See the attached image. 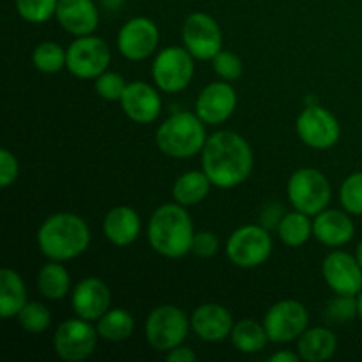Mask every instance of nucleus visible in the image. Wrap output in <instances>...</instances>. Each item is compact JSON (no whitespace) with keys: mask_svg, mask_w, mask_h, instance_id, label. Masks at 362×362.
Instances as JSON below:
<instances>
[{"mask_svg":"<svg viewBox=\"0 0 362 362\" xmlns=\"http://www.w3.org/2000/svg\"><path fill=\"white\" fill-rule=\"evenodd\" d=\"M202 166L212 186L232 189L253 172V151L246 138L235 131H218L205 141Z\"/></svg>","mask_w":362,"mask_h":362,"instance_id":"1","label":"nucleus"},{"mask_svg":"<svg viewBox=\"0 0 362 362\" xmlns=\"http://www.w3.org/2000/svg\"><path fill=\"white\" fill-rule=\"evenodd\" d=\"M194 233L191 216L177 202L158 207L148 219V244L161 257L182 258L191 253Z\"/></svg>","mask_w":362,"mask_h":362,"instance_id":"2","label":"nucleus"},{"mask_svg":"<svg viewBox=\"0 0 362 362\" xmlns=\"http://www.w3.org/2000/svg\"><path fill=\"white\" fill-rule=\"evenodd\" d=\"M88 244L90 228L83 218L69 212L49 216L37 230V246L48 260H73L87 251Z\"/></svg>","mask_w":362,"mask_h":362,"instance_id":"3","label":"nucleus"},{"mask_svg":"<svg viewBox=\"0 0 362 362\" xmlns=\"http://www.w3.org/2000/svg\"><path fill=\"white\" fill-rule=\"evenodd\" d=\"M204 120L191 112H177L158 127L156 145L165 156L187 159L204 151L207 141Z\"/></svg>","mask_w":362,"mask_h":362,"instance_id":"4","label":"nucleus"},{"mask_svg":"<svg viewBox=\"0 0 362 362\" xmlns=\"http://www.w3.org/2000/svg\"><path fill=\"white\" fill-rule=\"evenodd\" d=\"M191 327V318L180 308L163 304L151 311L145 322V338L156 352H170L182 345Z\"/></svg>","mask_w":362,"mask_h":362,"instance_id":"5","label":"nucleus"},{"mask_svg":"<svg viewBox=\"0 0 362 362\" xmlns=\"http://www.w3.org/2000/svg\"><path fill=\"white\" fill-rule=\"evenodd\" d=\"M286 193L292 207L308 216H317L325 211L332 197L327 177L315 168H299L293 172Z\"/></svg>","mask_w":362,"mask_h":362,"instance_id":"6","label":"nucleus"},{"mask_svg":"<svg viewBox=\"0 0 362 362\" xmlns=\"http://www.w3.org/2000/svg\"><path fill=\"white\" fill-rule=\"evenodd\" d=\"M272 253L271 233L262 225H244L226 240L230 262L240 269H253L265 264Z\"/></svg>","mask_w":362,"mask_h":362,"instance_id":"7","label":"nucleus"},{"mask_svg":"<svg viewBox=\"0 0 362 362\" xmlns=\"http://www.w3.org/2000/svg\"><path fill=\"white\" fill-rule=\"evenodd\" d=\"M194 57L180 46H170L156 55L152 64V78L156 87L166 94L184 90L194 74Z\"/></svg>","mask_w":362,"mask_h":362,"instance_id":"8","label":"nucleus"},{"mask_svg":"<svg viewBox=\"0 0 362 362\" xmlns=\"http://www.w3.org/2000/svg\"><path fill=\"white\" fill-rule=\"evenodd\" d=\"M112 60V52L106 41L95 35L76 37L67 48V71L81 80H95L105 73Z\"/></svg>","mask_w":362,"mask_h":362,"instance_id":"9","label":"nucleus"},{"mask_svg":"<svg viewBox=\"0 0 362 362\" xmlns=\"http://www.w3.org/2000/svg\"><path fill=\"white\" fill-rule=\"evenodd\" d=\"M98 338V329L92 327V322L80 317L69 318L57 329L53 336V349L62 361L80 362L94 354Z\"/></svg>","mask_w":362,"mask_h":362,"instance_id":"10","label":"nucleus"},{"mask_svg":"<svg viewBox=\"0 0 362 362\" xmlns=\"http://www.w3.org/2000/svg\"><path fill=\"white\" fill-rule=\"evenodd\" d=\"M310 313L299 300L285 299L272 304L264 317V327L267 331L269 341L290 343L300 338L308 329Z\"/></svg>","mask_w":362,"mask_h":362,"instance_id":"11","label":"nucleus"},{"mask_svg":"<svg viewBox=\"0 0 362 362\" xmlns=\"http://www.w3.org/2000/svg\"><path fill=\"white\" fill-rule=\"evenodd\" d=\"M296 131L303 144L317 151H327L334 147L341 136L338 119L320 105L304 106L300 115L297 117Z\"/></svg>","mask_w":362,"mask_h":362,"instance_id":"12","label":"nucleus"},{"mask_svg":"<svg viewBox=\"0 0 362 362\" xmlns=\"http://www.w3.org/2000/svg\"><path fill=\"white\" fill-rule=\"evenodd\" d=\"M184 48L198 60H212L223 49L218 21L205 13H193L182 25Z\"/></svg>","mask_w":362,"mask_h":362,"instance_id":"13","label":"nucleus"},{"mask_svg":"<svg viewBox=\"0 0 362 362\" xmlns=\"http://www.w3.org/2000/svg\"><path fill=\"white\" fill-rule=\"evenodd\" d=\"M322 276L336 296H359L362 267L357 257L346 251H332L322 262Z\"/></svg>","mask_w":362,"mask_h":362,"instance_id":"14","label":"nucleus"},{"mask_svg":"<svg viewBox=\"0 0 362 362\" xmlns=\"http://www.w3.org/2000/svg\"><path fill=\"white\" fill-rule=\"evenodd\" d=\"M159 45V28L152 20L136 16L122 25L117 37V46L127 60H145L156 52Z\"/></svg>","mask_w":362,"mask_h":362,"instance_id":"15","label":"nucleus"},{"mask_svg":"<svg viewBox=\"0 0 362 362\" xmlns=\"http://www.w3.org/2000/svg\"><path fill=\"white\" fill-rule=\"evenodd\" d=\"M235 106L237 92L230 81H214L198 94L197 115L209 126H219L233 115Z\"/></svg>","mask_w":362,"mask_h":362,"instance_id":"16","label":"nucleus"},{"mask_svg":"<svg viewBox=\"0 0 362 362\" xmlns=\"http://www.w3.org/2000/svg\"><path fill=\"white\" fill-rule=\"evenodd\" d=\"M71 304L76 317L88 322H98L112 308V292L103 279L85 278L71 293Z\"/></svg>","mask_w":362,"mask_h":362,"instance_id":"17","label":"nucleus"},{"mask_svg":"<svg viewBox=\"0 0 362 362\" xmlns=\"http://www.w3.org/2000/svg\"><path fill=\"white\" fill-rule=\"evenodd\" d=\"M124 113L136 124H151L161 113V98L152 85L145 81H133L127 83L120 99Z\"/></svg>","mask_w":362,"mask_h":362,"instance_id":"18","label":"nucleus"},{"mask_svg":"<svg viewBox=\"0 0 362 362\" xmlns=\"http://www.w3.org/2000/svg\"><path fill=\"white\" fill-rule=\"evenodd\" d=\"M233 325L235 324L232 313L221 304H202L191 315V329L198 338L209 343H218L228 338Z\"/></svg>","mask_w":362,"mask_h":362,"instance_id":"19","label":"nucleus"},{"mask_svg":"<svg viewBox=\"0 0 362 362\" xmlns=\"http://www.w3.org/2000/svg\"><path fill=\"white\" fill-rule=\"evenodd\" d=\"M57 21L71 35H90L99 25V9L94 0H59Z\"/></svg>","mask_w":362,"mask_h":362,"instance_id":"20","label":"nucleus"},{"mask_svg":"<svg viewBox=\"0 0 362 362\" xmlns=\"http://www.w3.org/2000/svg\"><path fill=\"white\" fill-rule=\"evenodd\" d=\"M356 226L346 212L325 209L313 219V235L318 243L329 247H339L354 239Z\"/></svg>","mask_w":362,"mask_h":362,"instance_id":"21","label":"nucleus"},{"mask_svg":"<svg viewBox=\"0 0 362 362\" xmlns=\"http://www.w3.org/2000/svg\"><path fill=\"white\" fill-rule=\"evenodd\" d=\"M105 237L115 246H129L141 232V219L133 207L119 205L113 207L103 221Z\"/></svg>","mask_w":362,"mask_h":362,"instance_id":"22","label":"nucleus"},{"mask_svg":"<svg viewBox=\"0 0 362 362\" xmlns=\"http://www.w3.org/2000/svg\"><path fill=\"white\" fill-rule=\"evenodd\" d=\"M338 350V338L327 327L306 329L297 339V352L306 362H325Z\"/></svg>","mask_w":362,"mask_h":362,"instance_id":"23","label":"nucleus"},{"mask_svg":"<svg viewBox=\"0 0 362 362\" xmlns=\"http://www.w3.org/2000/svg\"><path fill=\"white\" fill-rule=\"evenodd\" d=\"M27 303V288L21 276L13 269H2L0 271V315L2 318L18 317Z\"/></svg>","mask_w":362,"mask_h":362,"instance_id":"24","label":"nucleus"},{"mask_svg":"<svg viewBox=\"0 0 362 362\" xmlns=\"http://www.w3.org/2000/svg\"><path fill=\"white\" fill-rule=\"evenodd\" d=\"M211 179H209L204 170H200V172L191 170V172L182 173L175 180L172 193L177 204L184 205V207H191V205L200 204L207 198V194L211 193Z\"/></svg>","mask_w":362,"mask_h":362,"instance_id":"25","label":"nucleus"},{"mask_svg":"<svg viewBox=\"0 0 362 362\" xmlns=\"http://www.w3.org/2000/svg\"><path fill=\"white\" fill-rule=\"evenodd\" d=\"M37 290L49 300L64 299L71 290V276L67 269L55 260L42 265L37 274Z\"/></svg>","mask_w":362,"mask_h":362,"instance_id":"26","label":"nucleus"},{"mask_svg":"<svg viewBox=\"0 0 362 362\" xmlns=\"http://www.w3.org/2000/svg\"><path fill=\"white\" fill-rule=\"evenodd\" d=\"M98 334L101 339L112 343L126 341L131 338L134 331V318L129 311L122 310V308H110L105 315L98 320Z\"/></svg>","mask_w":362,"mask_h":362,"instance_id":"27","label":"nucleus"},{"mask_svg":"<svg viewBox=\"0 0 362 362\" xmlns=\"http://www.w3.org/2000/svg\"><path fill=\"white\" fill-rule=\"evenodd\" d=\"M230 339H232V345L239 352L255 354L265 349L269 336L264 324H258V322L251 320V318H246V320H240L233 325Z\"/></svg>","mask_w":362,"mask_h":362,"instance_id":"28","label":"nucleus"},{"mask_svg":"<svg viewBox=\"0 0 362 362\" xmlns=\"http://www.w3.org/2000/svg\"><path fill=\"white\" fill-rule=\"evenodd\" d=\"M310 218L311 216L300 211H293L283 216L278 226V235L281 243L290 247H299L306 244L313 235V221Z\"/></svg>","mask_w":362,"mask_h":362,"instance_id":"29","label":"nucleus"},{"mask_svg":"<svg viewBox=\"0 0 362 362\" xmlns=\"http://www.w3.org/2000/svg\"><path fill=\"white\" fill-rule=\"evenodd\" d=\"M32 62H34L35 69L45 74L59 73L67 64V49H64L59 42L45 41L34 48Z\"/></svg>","mask_w":362,"mask_h":362,"instance_id":"30","label":"nucleus"},{"mask_svg":"<svg viewBox=\"0 0 362 362\" xmlns=\"http://www.w3.org/2000/svg\"><path fill=\"white\" fill-rule=\"evenodd\" d=\"M18 324L28 334H42L52 325V313L42 303H27L18 313Z\"/></svg>","mask_w":362,"mask_h":362,"instance_id":"31","label":"nucleus"},{"mask_svg":"<svg viewBox=\"0 0 362 362\" xmlns=\"http://www.w3.org/2000/svg\"><path fill=\"white\" fill-rule=\"evenodd\" d=\"M59 0H16V11L28 23H46L57 14Z\"/></svg>","mask_w":362,"mask_h":362,"instance_id":"32","label":"nucleus"},{"mask_svg":"<svg viewBox=\"0 0 362 362\" xmlns=\"http://www.w3.org/2000/svg\"><path fill=\"white\" fill-rule=\"evenodd\" d=\"M339 202L349 214L362 216V172H356L343 180Z\"/></svg>","mask_w":362,"mask_h":362,"instance_id":"33","label":"nucleus"},{"mask_svg":"<svg viewBox=\"0 0 362 362\" xmlns=\"http://www.w3.org/2000/svg\"><path fill=\"white\" fill-rule=\"evenodd\" d=\"M356 317H359L357 296H336L325 308V318L332 324H346Z\"/></svg>","mask_w":362,"mask_h":362,"instance_id":"34","label":"nucleus"},{"mask_svg":"<svg viewBox=\"0 0 362 362\" xmlns=\"http://www.w3.org/2000/svg\"><path fill=\"white\" fill-rule=\"evenodd\" d=\"M94 87L99 98L106 99V101H120L127 87V81L124 80L122 74L105 71L94 80Z\"/></svg>","mask_w":362,"mask_h":362,"instance_id":"35","label":"nucleus"},{"mask_svg":"<svg viewBox=\"0 0 362 362\" xmlns=\"http://www.w3.org/2000/svg\"><path fill=\"white\" fill-rule=\"evenodd\" d=\"M216 74L225 81H235L243 76V62L239 57L228 49H221L218 55L212 59Z\"/></svg>","mask_w":362,"mask_h":362,"instance_id":"36","label":"nucleus"},{"mask_svg":"<svg viewBox=\"0 0 362 362\" xmlns=\"http://www.w3.org/2000/svg\"><path fill=\"white\" fill-rule=\"evenodd\" d=\"M219 250V240L216 233L207 232H197L193 239V246H191V253L197 255L200 258H211L218 253Z\"/></svg>","mask_w":362,"mask_h":362,"instance_id":"37","label":"nucleus"},{"mask_svg":"<svg viewBox=\"0 0 362 362\" xmlns=\"http://www.w3.org/2000/svg\"><path fill=\"white\" fill-rule=\"evenodd\" d=\"M18 173H20L18 159L14 158V154H11V151L2 148L0 151V186L9 187L11 184L16 182Z\"/></svg>","mask_w":362,"mask_h":362,"instance_id":"38","label":"nucleus"},{"mask_svg":"<svg viewBox=\"0 0 362 362\" xmlns=\"http://www.w3.org/2000/svg\"><path fill=\"white\" fill-rule=\"evenodd\" d=\"M283 209L279 204H269L265 205L264 212H262V226H265L267 230L276 228L278 230L279 223L283 219Z\"/></svg>","mask_w":362,"mask_h":362,"instance_id":"39","label":"nucleus"},{"mask_svg":"<svg viewBox=\"0 0 362 362\" xmlns=\"http://www.w3.org/2000/svg\"><path fill=\"white\" fill-rule=\"evenodd\" d=\"M166 361L168 362H193L197 361V354L193 352L187 346L179 345L175 349H172L170 352H166Z\"/></svg>","mask_w":362,"mask_h":362,"instance_id":"40","label":"nucleus"},{"mask_svg":"<svg viewBox=\"0 0 362 362\" xmlns=\"http://www.w3.org/2000/svg\"><path fill=\"white\" fill-rule=\"evenodd\" d=\"M269 361L271 362H299L300 361V356L299 352H290V350H279V352H276L274 356L269 357Z\"/></svg>","mask_w":362,"mask_h":362,"instance_id":"41","label":"nucleus"},{"mask_svg":"<svg viewBox=\"0 0 362 362\" xmlns=\"http://www.w3.org/2000/svg\"><path fill=\"white\" fill-rule=\"evenodd\" d=\"M124 0H103V6L106 7L108 11H115L122 6Z\"/></svg>","mask_w":362,"mask_h":362,"instance_id":"42","label":"nucleus"},{"mask_svg":"<svg viewBox=\"0 0 362 362\" xmlns=\"http://www.w3.org/2000/svg\"><path fill=\"white\" fill-rule=\"evenodd\" d=\"M304 103H306V106L318 105V101H317V98H315V95H306V99H304Z\"/></svg>","mask_w":362,"mask_h":362,"instance_id":"43","label":"nucleus"},{"mask_svg":"<svg viewBox=\"0 0 362 362\" xmlns=\"http://www.w3.org/2000/svg\"><path fill=\"white\" fill-rule=\"evenodd\" d=\"M356 257H357V260H359V264H361V267H362V240L359 243V246H357Z\"/></svg>","mask_w":362,"mask_h":362,"instance_id":"44","label":"nucleus"},{"mask_svg":"<svg viewBox=\"0 0 362 362\" xmlns=\"http://www.w3.org/2000/svg\"><path fill=\"white\" fill-rule=\"evenodd\" d=\"M357 300H359V318L362 322V292L359 293V297H357Z\"/></svg>","mask_w":362,"mask_h":362,"instance_id":"45","label":"nucleus"}]
</instances>
